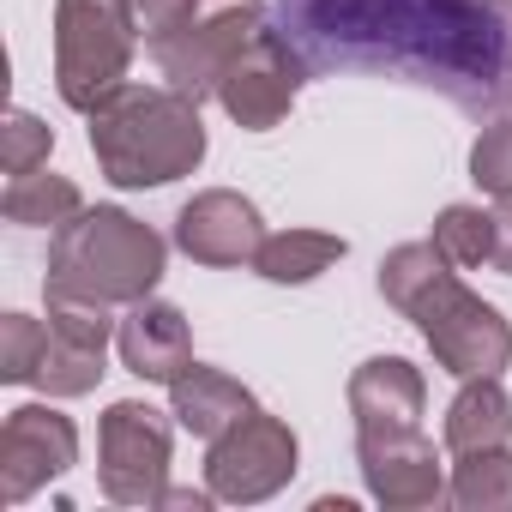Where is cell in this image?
<instances>
[{"label":"cell","instance_id":"obj_4","mask_svg":"<svg viewBox=\"0 0 512 512\" xmlns=\"http://www.w3.org/2000/svg\"><path fill=\"white\" fill-rule=\"evenodd\" d=\"M169 247L151 223H139L121 205H97L79 211L73 223H61L49 235V296H79V302H109V308H133L157 290Z\"/></svg>","mask_w":512,"mask_h":512},{"label":"cell","instance_id":"obj_18","mask_svg":"<svg viewBox=\"0 0 512 512\" xmlns=\"http://www.w3.org/2000/svg\"><path fill=\"white\" fill-rule=\"evenodd\" d=\"M344 235H326V229H278L260 241V253H253V272H260L266 284H308L320 272H332L344 260Z\"/></svg>","mask_w":512,"mask_h":512},{"label":"cell","instance_id":"obj_1","mask_svg":"<svg viewBox=\"0 0 512 512\" xmlns=\"http://www.w3.org/2000/svg\"><path fill=\"white\" fill-rule=\"evenodd\" d=\"M314 73H386L464 115H512V0H278Z\"/></svg>","mask_w":512,"mask_h":512},{"label":"cell","instance_id":"obj_8","mask_svg":"<svg viewBox=\"0 0 512 512\" xmlns=\"http://www.w3.org/2000/svg\"><path fill=\"white\" fill-rule=\"evenodd\" d=\"M169 446H175V428L163 410L139 404V398H121L103 410V428H97V482L115 506H157L163 488H169Z\"/></svg>","mask_w":512,"mask_h":512},{"label":"cell","instance_id":"obj_26","mask_svg":"<svg viewBox=\"0 0 512 512\" xmlns=\"http://www.w3.org/2000/svg\"><path fill=\"white\" fill-rule=\"evenodd\" d=\"M494 229H500V235H494V266L512 278V199H500V211H494Z\"/></svg>","mask_w":512,"mask_h":512},{"label":"cell","instance_id":"obj_20","mask_svg":"<svg viewBox=\"0 0 512 512\" xmlns=\"http://www.w3.org/2000/svg\"><path fill=\"white\" fill-rule=\"evenodd\" d=\"M452 506L464 512H512V446L464 452L452 470Z\"/></svg>","mask_w":512,"mask_h":512},{"label":"cell","instance_id":"obj_11","mask_svg":"<svg viewBox=\"0 0 512 512\" xmlns=\"http://www.w3.org/2000/svg\"><path fill=\"white\" fill-rule=\"evenodd\" d=\"M115 338L109 302H79V296H49V344L37 362V380L49 398H85L103 380V350Z\"/></svg>","mask_w":512,"mask_h":512},{"label":"cell","instance_id":"obj_15","mask_svg":"<svg viewBox=\"0 0 512 512\" xmlns=\"http://www.w3.org/2000/svg\"><path fill=\"white\" fill-rule=\"evenodd\" d=\"M115 350H121V368H127V374L169 386V380L193 362V332H187V320H181L175 302L145 296V302H133L127 320L115 326Z\"/></svg>","mask_w":512,"mask_h":512},{"label":"cell","instance_id":"obj_19","mask_svg":"<svg viewBox=\"0 0 512 512\" xmlns=\"http://www.w3.org/2000/svg\"><path fill=\"white\" fill-rule=\"evenodd\" d=\"M0 211H7V223L49 229V235H55L61 223H73V217L85 211V199H79V187H73L67 175H49V163H43V169L7 181V193H0Z\"/></svg>","mask_w":512,"mask_h":512},{"label":"cell","instance_id":"obj_5","mask_svg":"<svg viewBox=\"0 0 512 512\" xmlns=\"http://www.w3.org/2000/svg\"><path fill=\"white\" fill-rule=\"evenodd\" d=\"M133 0H55V91L67 109L91 115L109 91L127 85L139 55Z\"/></svg>","mask_w":512,"mask_h":512},{"label":"cell","instance_id":"obj_22","mask_svg":"<svg viewBox=\"0 0 512 512\" xmlns=\"http://www.w3.org/2000/svg\"><path fill=\"white\" fill-rule=\"evenodd\" d=\"M470 181L494 199H512V115H494L470 145Z\"/></svg>","mask_w":512,"mask_h":512},{"label":"cell","instance_id":"obj_14","mask_svg":"<svg viewBox=\"0 0 512 512\" xmlns=\"http://www.w3.org/2000/svg\"><path fill=\"white\" fill-rule=\"evenodd\" d=\"M422 404H428L422 368L404 356H368L350 374L356 434H410V428H422Z\"/></svg>","mask_w":512,"mask_h":512},{"label":"cell","instance_id":"obj_6","mask_svg":"<svg viewBox=\"0 0 512 512\" xmlns=\"http://www.w3.org/2000/svg\"><path fill=\"white\" fill-rule=\"evenodd\" d=\"M266 19H272L266 0H193V13L163 43H151V61L163 73V85H175L181 97L205 103V97H217L223 67L241 55V43Z\"/></svg>","mask_w":512,"mask_h":512},{"label":"cell","instance_id":"obj_17","mask_svg":"<svg viewBox=\"0 0 512 512\" xmlns=\"http://www.w3.org/2000/svg\"><path fill=\"white\" fill-rule=\"evenodd\" d=\"M512 440V398L500 386V374H476L458 386V398L446 404V452H488Z\"/></svg>","mask_w":512,"mask_h":512},{"label":"cell","instance_id":"obj_10","mask_svg":"<svg viewBox=\"0 0 512 512\" xmlns=\"http://www.w3.org/2000/svg\"><path fill=\"white\" fill-rule=\"evenodd\" d=\"M79 464V428L55 404H19L0 422V500L25 506L37 488Z\"/></svg>","mask_w":512,"mask_h":512},{"label":"cell","instance_id":"obj_24","mask_svg":"<svg viewBox=\"0 0 512 512\" xmlns=\"http://www.w3.org/2000/svg\"><path fill=\"white\" fill-rule=\"evenodd\" d=\"M49 151H55V127L37 121L31 109H13L7 127H0V163H7V175H31V169H43Z\"/></svg>","mask_w":512,"mask_h":512},{"label":"cell","instance_id":"obj_13","mask_svg":"<svg viewBox=\"0 0 512 512\" xmlns=\"http://www.w3.org/2000/svg\"><path fill=\"white\" fill-rule=\"evenodd\" d=\"M260 241H266L260 205L229 187H205L175 211V247L193 266H253Z\"/></svg>","mask_w":512,"mask_h":512},{"label":"cell","instance_id":"obj_16","mask_svg":"<svg viewBox=\"0 0 512 512\" xmlns=\"http://www.w3.org/2000/svg\"><path fill=\"white\" fill-rule=\"evenodd\" d=\"M260 404H253V392L235 380V374H223V368H211V362H187L175 380H169V416L193 434V440H217V434H229L241 416H253Z\"/></svg>","mask_w":512,"mask_h":512},{"label":"cell","instance_id":"obj_25","mask_svg":"<svg viewBox=\"0 0 512 512\" xmlns=\"http://www.w3.org/2000/svg\"><path fill=\"white\" fill-rule=\"evenodd\" d=\"M187 13H193V0H133V19H139L145 49H151V43H163V37H169Z\"/></svg>","mask_w":512,"mask_h":512},{"label":"cell","instance_id":"obj_7","mask_svg":"<svg viewBox=\"0 0 512 512\" xmlns=\"http://www.w3.org/2000/svg\"><path fill=\"white\" fill-rule=\"evenodd\" d=\"M308 73H314V67H308L302 49L284 37V25L266 19L260 31L241 43V55L223 67V79H217V103H223V115H229L241 133H272V127L296 109Z\"/></svg>","mask_w":512,"mask_h":512},{"label":"cell","instance_id":"obj_2","mask_svg":"<svg viewBox=\"0 0 512 512\" xmlns=\"http://www.w3.org/2000/svg\"><path fill=\"white\" fill-rule=\"evenodd\" d=\"M380 296L416 320V332L428 338L434 362L458 380L476 374H500L512 368V326L494 302H482L476 290L458 284V266L434 241H404L380 260Z\"/></svg>","mask_w":512,"mask_h":512},{"label":"cell","instance_id":"obj_12","mask_svg":"<svg viewBox=\"0 0 512 512\" xmlns=\"http://www.w3.org/2000/svg\"><path fill=\"white\" fill-rule=\"evenodd\" d=\"M356 464H362L368 494L392 512H422V506L452 500L440 452L422 428H410V434H356Z\"/></svg>","mask_w":512,"mask_h":512},{"label":"cell","instance_id":"obj_9","mask_svg":"<svg viewBox=\"0 0 512 512\" xmlns=\"http://www.w3.org/2000/svg\"><path fill=\"white\" fill-rule=\"evenodd\" d=\"M296 458H302L296 428L278 422V416H266V410H253L229 434L211 440V452H205V488L217 500H229V506L272 500L296 476Z\"/></svg>","mask_w":512,"mask_h":512},{"label":"cell","instance_id":"obj_21","mask_svg":"<svg viewBox=\"0 0 512 512\" xmlns=\"http://www.w3.org/2000/svg\"><path fill=\"white\" fill-rule=\"evenodd\" d=\"M494 235H500L494 229V211H482V205H446L434 217V247L446 253L458 272L494 266Z\"/></svg>","mask_w":512,"mask_h":512},{"label":"cell","instance_id":"obj_23","mask_svg":"<svg viewBox=\"0 0 512 512\" xmlns=\"http://www.w3.org/2000/svg\"><path fill=\"white\" fill-rule=\"evenodd\" d=\"M43 344H49V326L43 320L7 314V320H0V380H7V386H31L37 380V362H43Z\"/></svg>","mask_w":512,"mask_h":512},{"label":"cell","instance_id":"obj_3","mask_svg":"<svg viewBox=\"0 0 512 512\" xmlns=\"http://www.w3.org/2000/svg\"><path fill=\"white\" fill-rule=\"evenodd\" d=\"M91 151L115 187H169L205 157L199 103L175 85H121L91 109Z\"/></svg>","mask_w":512,"mask_h":512}]
</instances>
